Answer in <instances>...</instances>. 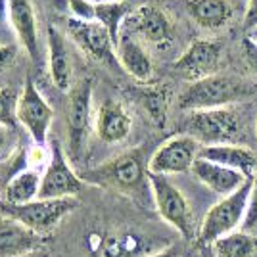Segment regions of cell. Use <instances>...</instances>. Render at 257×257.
I'll return each instance as SVG.
<instances>
[{
  "mask_svg": "<svg viewBox=\"0 0 257 257\" xmlns=\"http://www.w3.org/2000/svg\"><path fill=\"white\" fill-rule=\"evenodd\" d=\"M257 96V83L232 75H215L194 81L179 98V107L186 111L230 107L236 102Z\"/></svg>",
  "mask_w": 257,
  "mask_h": 257,
  "instance_id": "1",
  "label": "cell"
},
{
  "mask_svg": "<svg viewBox=\"0 0 257 257\" xmlns=\"http://www.w3.org/2000/svg\"><path fill=\"white\" fill-rule=\"evenodd\" d=\"M94 4H107V2H133V0H92Z\"/></svg>",
  "mask_w": 257,
  "mask_h": 257,
  "instance_id": "35",
  "label": "cell"
},
{
  "mask_svg": "<svg viewBox=\"0 0 257 257\" xmlns=\"http://www.w3.org/2000/svg\"><path fill=\"white\" fill-rule=\"evenodd\" d=\"M115 56H117V64L137 81H148L154 73L150 54L146 52L144 44L133 33H121L115 46Z\"/></svg>",
  "mask_w": 257,
  "mask_h": 257,
  "instance_id": "18",
  "label": "cell"
},
{
  "mask_svg": "<svg viewBox=\"0 0 257 257\" xmlns=\"http://www.w3.org/2000/svg\"><path fill=\"white\" fill-rule=\"evenodd\" d=\"M16 106H18V94L12 88H0V125L14 127V123L18 121Z\"/></svg>",
  "mask_w": 257,
  "mask_h": 257,
  "instance_id": "26",
  "label": "cell"
},
{
  "mask_svg": "<svg viewBox=\"0 0 257 257\" xmlns=\"http://www.w3.org/2000/svg\"><path fill=\"white\" fill-rule=\"evenodd\" d=\"M242 48H244V58H246L247 65L257 73V43L253 39H244Z\"/></svg>",
  "mask_w": 257,
  "mask_h": 257,
  "instance_id": "29",
  "label": "cell"
},
{
  "mask_svg": "<svg viewBox=\"0 0 257 257\" xmlns=\"http://www.w3.org/2000/svg\"><path fill=\"white\" fill-rule=\"evenodd\" d=\"M146 257H181V247L179 246H169L165 249H161L154 255H146Z\"/></svg>",
  "mask_w": 257,
  "mask_h": 257,
  "instance_id": "32",
  "label": "cell"
},
{
  "mask_svg": "<svg viewBox=\"0 0 257 257\" xmlns=\"http://www.w3.org/2000/svg\"><path fill=\"white\" fill-rule=\"evenodd\" d=\"M244 29L246 31H251V29H257V0H247L246 6V14H244Z\"/></svg>",
  "mask_w": 257,
  "mask_h": 257,
  "instance_id": "30",
  "label": "cell"
},
{
  "mask_svg": "<svg viewBox=\"0 0 257 257\" xmlns=\"http://www.w3.org/2000/svg\"><path fill=\"white\" fill-rule=\"evenodd\" d=\"M211 257H213V255H211Z\"/></svg>",
  "mask_w": 257,
  "mask_h": 257,
  "instance_id": "38",
  "label": "cell"
},
{
  "mask_svg": "<svg viewBox=\"0 0 257 257\" xmlns=\"http://www.w3.org/2000/svg\"><path fill=\"white\" fill-rule=\"evenodd\" d=\"M85 188V181L77 175L65 158L60 142H52V152L48 158V165L43 173L41 192L43 200H58V198H77V194Z\"/></svg>",
  "mask_w": 257,
  "mask_h": 257,
  "instance_id": "9",
  "label": "cell"
},
{
  "mask_svg": "<svg viewBox=\"0 0 257 257\" xmlns=\"http://www.w3.org/2000/svg\"><path fill=\"white\" fill-rule=\"evenodd\" d=\"M39 234L8 215H0V257H20L33 251Z\"/></svg>",
  "mask_w": 257,
  "mask_h": 257,
  "instance_id": "19",
  "label": "cell"
},
{
  "mask_svg": "<svg viewBox=\"0 0 257 257\" xmlns=\"http://www.w3.org/2000/svg\"><path fill=\"white\" fill-rule=\"evenodd\" d=\"M133 127V119L125 106L117 100H106L98 107L96 135L106 144H117L125 140Z\"/></svg>",
  "mask_w": 257,
  "mask_h": 257,
  "instance_id": "16",
  "label": "cell"
},
{
  "mask_svg": "<svg viewBox=\"0 0 257 257\" xmlns=\"http://www.w3.org/2000/svg\"><path fill=\"white\" fill-rule=\"evenodd\" d=\"M202 150V144L188 135H177L173 139L165 140L148 161V173L156 175H179V173L192 171L194 161L198 160V154Z\"/></svg>",
  "mask_w": 257,
  "mask_h": 257,
  "instance_id": "10",
  "label": "cell"
},
{
  "mask_svg": "<svg viewBox=\"0 0 257 257\" xmlns=\"http://www.w3.org/2000/svg\"><path fill=\"white\" fill-rule=\"evenodd\" d=\"M142 102H144V107L152 121L163 127L165 119H167V92L161 88H152L142 96Z\"/></svg>",
  "mask_w": 257,
  "mask_h": 257,
  "instance_id": "25",
  "label": "cell"
},
{
  "mask_svg": "<svg viewBox=\"0 0 257 257\" xmlns=\"http://www.w3.org/2000/svg\"><path fill=\"white\" fill-rule=\"evenodd\" d=\"M131 2H107V4H96V22L100 25H104L107 33L111 35L113 43L117 46L123 25L127 22V18L131 16Z\"/></svg>",
  "mask_w": 257,
  "mask_h": 257,
  "instance_id": "24",
  "label": "cell"
},
{
  "mask_svg": "<svg viewBox=\"0 0 257 257\" xmlns=\"http://www.w3.org/2000/svg\"><path fill=\"white\" fill-rule=\"evenodd\" d=\"M255 135H257V127H255Z\"/></svg>",
  "mask_w": 257,
  "mask_h": 257,
  "instance_id": "37",
  "label": "cell"
},
{
  "mask_svg": "<svg viewBox=\"0 0 257 257\" xmlns=\"http://www.w3.org/2000/svg\"><path fill=\"white\" fill-rule=\"evenodd\" d=\"M41 181L43 173H39L37 169H20L18 173H14L4 188L6 205H25L35 202L41 192Z\"/></svg>",
  "mask_w": 257,
  "mask_h": 257,
  "instance_id": "21",
  "label": "cell"
},
{
  "mask_svg": "<svg viewBox=\"0 0 257 257\" xmlns=\"http://www.w3.org/2000/svg\"><path fill=\"white\" fill-rule=\"evenodd\" d=\"M257 249V238L246 230H234L211 244L213 257H251Z\"/></svg>",
  "mask_w": 257,
  "mask_h": 257,
  "instance_id": "23",
  "label": "cell"
},
{
  "mask_svg": "<svg viewBox=\"0 0 257 257\" xmlns=\"http://www.w3.org/2000/svg\"><path fill=\"white\" fill-rule=\"evenodd\" d=\"M244 230H251L257 226V175L253 177V186H251V194H249V202H247L246 219H244Z\"/></svg>",
  "mask_w": 257,
  "mask_h": 257,
  "instance_id": "28",
  "label": "cell"
},
{
  "mask_svg": "<svg viewBox=\"0 0 257 257\" xmlns=\"http://www.w3.org/2000/svg\"><path fill=\"white\" fill-rule=\"evenodd\" d=\"M77 205H79L77 198H58V200L37 198L35 202L25 205H4V215L20 221L37 234H44L60 225V221L73 209H77Z\"/></svg>",
  "mask_w": 257,
  "mask_h": 257,
  "instance_id": "7",
  "label": "cell"
},
{
  "mask_svg": "<svg viewBox=\"0 0 257 257\" xmlns=\"http://www.w3.org/2000/svg\"><path fill=\"white\" fill-rule=\"evenodd\" d=\"M8 20L23 50L33 62L39 58V29L31 0H8Z\"/></svg>",
  "mask_w": 257,
  "mask_h": 257,
  "instance_id": "15",
  "label": "cell"
},
{
  "mask_svg": "<svg viewBox=\"0 0 257 257\" xmlns=\"http://www.w3.org/2000/svg\"><path fill=\"white\" fill-rule=\"evenodd\" d=\"M46 44H48V69L52 83L60 90H71V58L67 52L65 37L50 25L46 29Z\"/></svg>",
  "mask_w": 257,
  "mask_h": 257,
  "instance_id": "20",
  "label": "cell"
},
{
  "mask_svg": "<svg viewBox=\"0 0 257 257\" xmlns=\"http://www.w3.org/2000/svg\"><path fill=\"white\" fill-rule=\"evenodd\" d=\"M69 10L79 22H96V4L92 0H69Z\"/></svg>",
  "mask_w": 257,
  "mask_h": 257,
  "instance_id": "27",
  "label": "cell"
},
{
  "mask_svg": "<svg viewBox=\"0 0 257 257\" xmlns=\"http://www.w3.org/2000/svg\"><path fill=\"white\" fill-rule=\"evenodd\" d=\"M12 56H14V52H12L10 48H6V46H0V67L8 64V62L12 60Z\"/></svg>",
  "mask_w": 257,
  "mask_h": 257,
  "instance_id": "33",
  "label": "cell"
},
{
  "mask_svg": "<svg viewBox=\"0 0 257 257\" xmlns=\"http://www.w3.org/2000/svg\"><path fill=\"white\" fill-rule=\"evenodd\" d=\"M198 158L225 165L228 169L244 173L247 179L257 175V156L253 152L240 146V144H215V146H202Z\"/></svg>",
  "mask_w": 257,
  "mask_h": 257,
  "instance_id": "17",
  "label": "cell"
},
{
  "mask_svg": "<svg viewBox=\"0 0 257 257\" xmlns=\"http://www.w3.org/2000/svg\"><path fill=\"white\" fill-rule=\"evenodd\" d=\"M148 186H150L154 205L161 219L167 225H171L184 240H192L194 215L186 196L165 175L148 173Z\"/></svg>",
  "mask_w": 257,
  "mask_h": 257,
  "instance_id": "4",
  "label": "cell"
},
{
  "mask_svg": "<svg viewBox=\"0 0 257 257\" xmlns=\"http://www.w3.org/2000/svg\"><path fill=\"white\" fill-rule=\"evenodd\" d=\"M242 133V123L234 109L217 107L190 111L184 121V135L198 140L202 146L236 144Z\"/></svg>",
  "mask_w": 257,
  "mask_h": 257,
  "instance_id": "3",
  "label": "cell"
},
{
  "mask_svg": "<svg viewBox=\"0 0 257 257\" xmlns=\"http://www.w3.org/2000/svg\"><path fill=\"white\" fill-rule=\"evenodd\" d=\"M184 6L194 22L209 31L226 25L232 16L228 0H186Z\"/></svg>",
  "mask_w": 257,
  "mask_h": 257,
  "instance_id": "22",
  "label": "cell"
},
{
  "mask_svg": "<svg viewBox=\"0 0 257 257\" xmlns=\"http://www.w3.org/2000/svg\"><path fill=\"white\" fill-rule=\"evenodd\" d=\"M67 31L77 46L85 50L90 58L109 65L117 64L115 43L104 25H100L98 22H79L71 18L67 23Z\"/></svg>",
  "mask_w": 257,
  "mask_h": 257,
  "instance_id": "11",
  "label": "cell"
},
{
  "mask_svg": "<svg viewBox=\"0 0 257 257\" xmlns=\"http://www.w3.org/2000/svg\"><path fill=\"white\" fill-rule=\"evenodd\" d=\"M8 16V0H0V23Z\"/></svg>",
  "mask_w": 257,
  "mask_h": 257,
  "instance_id": "34",
  "label": "cell"
},
{
  "mask_svg": "<svg viewBox=\"0 0 257 257\" xmlns=\"http://www.w3.org/2000/svg\"><path fill=\"white\" fill-rule=\"evenodd\" d=\"M81 179L85 182L131 192L140 188L144 181H148V169L144 171V163L139 152H127L102 163L96 169L83 173Z\"/></svg>",
  "mask_w": 257,
  "mask_h": 257,
  "instance_id": "6",
  "label": "cell"
},
{
  "mask_svg": "<svg viewBox=\"0 0 257 257\" xmlns=\"http://www.w3.org/2000/svg\"><path fill=\"white\" fill-rule=\"evenodd\" d=\"M253 41H255V43H257V35H255V37H253Z\"/></svg>",
  "mask_w": 257,
  "mask_h": 257,
  "instance_id": "36",
  "label": "cell"
},
{
  "mask_svg": "<svg viewBox=\"0 0 257 257\" xmlns=\"http://www.w3.org/2000/svg\"><path fill=\"white\" fill-rule=\"evenodd\" d=\"M67 152L73 160H79L85 152L86 139L92 125V81L86 77L71 86L67 96Z\"/></svg>",
  "mask_w": 257,
  "mask_h": 257,
  "instance_id": "5",
  "label": "cell"
},
{
  "mask_svg": "<svg viewBox=\"0 0 257 257\" xmlns=\"http://www.w3.org/2000/svg\"><path fill=\"white\" fill-rule=\"evenodd\" d=\"M253 179H247L242 188H238L234 194L221 198L213 207L207 209L204 221L198 230V244L204 247H211L213 242L219 238L238 230V226L244 225L247 211V202L251 194Z\"/></svg>",
  "mask_w": 257,
  "mask_h": 257,
  "instance_id": "2",
  "label": "cell"
},
{
  "mask_svg": "<svg viewBox=\"0 0 257 257\" xmlns=\"http://www.w3.org/2000/svg\"><path fill=\"white\" fill-rule=\"evenodd\" d=\"M16 117L25 127V131L31 135L33 142L37 146H44L46 144L48 133H50V125H52L54 119V109L44 100L41 90L35 86L31 79L25 81L22 94L18 96Z\"/></svg>",
  "mask_w": 257,
  "mask_h": 257,
  "instance_id": "8",
  "label": "cell"
},
{
  "mask_svg": "<svg viewBox=\"0 0 257 257\" xmlns=\"http://www.w3.org/2000/svg\"><path fill=\"white\" fill-rule=\"evenodd\" d=\"M221 62V44L215 41H194L175 62V69L190 81H202L217 73Z\"/></svg>",
  "mask_w": 257,
  "mask_h": 257,
  "instance_id": "12",
  "label": "cell"
},
{
  "mask_svg": "<svg viewBox=\"0 0 257 257\" xmlns=\"http://www.w3.org/2000/svg\"><path fill=\"white\" fill-rule=\"evenodd\" d=\"M125 25L128 33L140 37L142 41L150 44H165L173 37V25L169 16L152 4H142L137 10L131 12Z\"/></svg>",
  "mask_w": 257,
  "mask_h": 257,
  "instance_id": "13",
  "label": "cell"
},
{
  "mask_svg": "<svg viewBox=\"0 0 257 257\" xmlns=\"http://www.w3.org/2000/svg\"><path fill=\"white\" fill-rule=\"evenodd\" d=\"M10 131H12V127L0 125V154L6 150V146L10 144Z\"/></svg>",
  "mask_w": 257,
  "mask_h": 257,
  "instance_id": "31",
  "label": "cell"
},
{
  "mask_svg": "<svg viewBox=\"0 0 257 257\" xmlns=\"http://www.w3.org/2000/svg\"><path fill=\"white\" fill-rule=\"evenodd\" d=\"M192 173L198 181L202 182L204 186H207L211 192L219 194L221 198L234 194L238 188H242L246 184L247 177L244 173L234 171V169H228L225 165H219L213 161L207 160H198L194 161Z\"/></svg>",
  "mask_w": 257,
  "mask_h": 257,
  "instance_id": "14",
  "label": "cell"
}]
</instances>
